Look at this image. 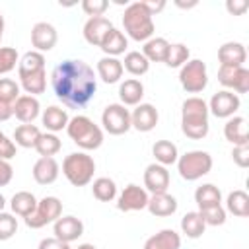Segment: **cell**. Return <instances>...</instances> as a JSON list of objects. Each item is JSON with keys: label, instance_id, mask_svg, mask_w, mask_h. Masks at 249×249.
I'll return each instance as SVG.
<instances>
[{"label": "cell", "instance_id": "42", "mask_svg": "<svg viewBox=\"0 0 249 249\" xmlns=\"http://www.w3.org/2000/svg\"><path fill=\"white\" fill-rule=\"evenodd\" d=\"M19 84L12 78H0V101L14 105V101L19 97Z\"/></svg>", "mask_w": 249, "mask_h": 249}, {"label": "cell", "instance_id": "18", "mask_svg": "<svg viewBox=\"0 0 249 249\" xmlns=\"http://www.w3.org/2000/svg\"><path fill=\"white\" fill-rule=\"evenodd\" d=\"M12 111H14V117L18 121H21L23 124H29V123H33L41 115V103H39L37 97L25 93V95H19L14 101Z\"/></svg>", "mask_w": 249, "mask_h": 249}, {"label": "cell", "instance_id": "34", "mask_svg": "<svg viewBox=\"0 0 249 249\" xmlns=\"http://www.w3.org/2000/svg\"><path fill=\"white\" fill-rule=\"evenodd\" d=\"M204 230H206V224L198 212H187L181 218V231L189 239H198L204 233Z\"/></svg>", "mask_w": 249, "mask_h": 249}, {"label": "cell", "instance_id": "30", "mask_svg": "<svg viewBox=\"0 0 249 249\" xmlns=\"http://www.w3.org/2000/svg\"><path fill=\"white\" fill-rule=\"evenodd\" d=\"M167 49H169V41L165 37H152L144 43L142 54L148 58V62H163L167 56Z\"/></svg>", "mask_w": 249, "mask_h": 249}, {"label": "cell", "instance_id": "36", "mask_svg": "<svg viewBox=\"0 0 249 249\" xmlns=\"http://www.w3.org/2000/svg\"><path fill=\"white\" fill-rule=\"evenodd\" d=\"M41 136V130L35 124H19L14 130V144L19 148H35L37 140Z\"/></svg>", "mask_w": 249, "mask_h": 249}, {"label": "cell", "instance_id": "38", "mask_svg": "<svg viewBox=\"0 0 249 249\" xmlns=\"http://www.w3.org/2000/svg\"><path fill=\"white\" fill-rule=\"evenodd\" d=\"M19 86L25 89L27 95L37 97V95L43 93L45 88H47V70H41V72L29 74V76H21V78H19Z\"/></svg>", "mask_w": 249, "mask_h": 249}, {"label": "cell", "instance_id": "13", "mask_svg": "<svg viewBox=\"0 0 249 249\" xmlns=\"http://www.w3.org/2000/svg\"><path fill=\"white\" fill-rule=\"evenodd\" d=\"M58 41L56 27L47 21H37L31 27V45L37 53H49Z\"/></svg>", "mask_w": 249, "mask_h": 249}, {"label": "cell", "instance_id": "10", "mask_svg": "<svg viewBox=\"0 0 249 249\" xmlns=\"http://www.w3.org/2000/svg\"><path fill=\"white\" fill-rule=\"evenodd\" d=\"M239 105H241V99L237 93H233L230 89H220L210 97L208 113H212L218 119H230L237 113Z\"/></svg>", "mask_w": 249, "mask_h": 249}, {"label": "cell", "instance_id": "53", "mask_svg": "<svg viewBox=\"0 0 249 249\" xmlns=\"http://www.w3.org/2000/svg\"><path fill=\"white\" fill-rule=\"evenodd\" d=\"M175 6H179V8H195L196 2L193 0V2H187V4H185V2H181V0H175Z\"/></svg>", "mask_w": 249, "mask_h": 249}, {"label": "cell", "instance_id": "50", "mask_svg": "<svg viewBox=\"0 0 249 249\" xmlns=\"http://www.w3.org/2000/svg\"><path fill=\"white\" fill-rule=\"evenodd\" d=\"M247 8H249V4L245 0H228L226 2V10L231 16H241V14H245Z\"/></svg>", "mask_w": 249, "mask_h": 249}, {"label": "cell", "instance_id": "6", "mask_svg": "<svg viewBox=\"0 0 249 249\" xmlns=\"http://www.w3.org/2000/svg\"><path fill=\"white\" fill-rule=\"evenodd\" d=\"M212 169V156L204 150H191L177 158V171L185 181H196Z\"/></svg>", "mask_w": 249, "mask_h": 249}, {"label": "cell", "instance_id": "23", "mask_svg": "<svg viewBox=\"0 0 249 249\" xmlns=\"http://www.w3.org/2000/svg\"><path fill=\"white\" fill-rule=\"evenodd\" d=\"M123 62L115 56H103L97 60V76L105 82V84H117L123 78Z\"/></svg>", "mask_w": 249, "mask_h": 249}, {"label": "cell", "instance_id": "46", "mask_svg": "<svg viewBox=\"0 0 249 249\" xmlns=\"http://www.w3.org/2000/svg\"><path fill=\"white\" fill-rule=\"evenodd\" d=\"M16 156V144L0 130V160H12Z\"/></svg>", "mask_w": 249, "mask_h": 249}, {"label": "cell", "instance_id": "54", "mask_svg": "<svg viewBox=\"0 0 249 249\" xmlns=\"http://www.w3.org/2000/svg\"><path fill=\"white\" fill-rule=\"evenodd\" d=\"M2 35H4V16L0 14V41H2Z\"/></svg>", "mask_w": 249, "mask_h": 249}, {"label": "cell", "instance_id": "9", "mask_svg": "<svg viewBox=\"0 0 249 249\" xmlns=\"http://www.w3.org/2000/svg\"><path fill=\"white\" fill-rule=\"evenodd\" d=\"M101 124H103L105 132H109L113 136H121L132 128L130 111L121 103H109L101 113Z\"/></svg>", "mask_w": 249, "mask_h": 249}, {"label": "cell", "instance_id": "37", "mask_svg": "<svg viewBox=\"0 0 249 249\" xmlns=\"http://www.w3.org/2000/svg\"><path fill=\"white\" fill-rule=\"evenodd\" d=\"M91 193L99 202H111L117 196V183L109 177H97L91 183Z\"/></svg>", "mask_w": 249, "mask_h": 249}, {"label": "cell", "instance_id": "15", "mask_svg": "<svg viewBox=\"0 0 249 249\" xmlns=\"http://www.w3.org/2000/svg\"><path fill=\"white\" fill-rule=\"evenodd\" d=\"M144 187L152 195L167 193V187H169V171H167V167L165 165H160L156 161L150 163L144 169Z\"/></svg>", "mask_w": 249, "mask_h": 249}, {"label": "cell", "instance_id": "52", "mask_svg": "<svg viewBox=\"0 0 249 249\" xmlns=\"http://www.w3.org/2000/svg\"><path fill=\"white\" fill-rule=\"evenodd\" d=\"M10 117H14L12 105H10V103H4V101H0V123H2V121H8Z\"/></svg>", "mask_w": 249, "mask_h": 249}, {"label": "cell", "instance_id": "12", "mask_svg": "<svg viewBox=\"0 0 249 249\" xmlns=\"http://www.w3.org/2000/svg\"><path fill=\"white\" fill-rule=\"evenodd\" d=\"M148 191L144 187H138L134 183L126 185L123 189V193L119 195L117 198V208L121 212H136V210H144L146 204H148Z\"/></svg>", "mask_w": 249, "mask_h": 249}, {"label": "cell", "instance_id": "8", "mask_svg": "<svg viewBox=\"0 0 249 249\" xmlns=\"http://www.w3.org/2000/svg\"><path fill=\"white\" fill-rule=\"evenodd\" d=\"M62 216V202L56 196H43L41 200H37V208L23 218L25 226L31 230H39L47 224H54L58 218Z\"/></svg>", "mask_w": 249, "mask_h": 249}, {"label": "cell", "instance_id": "51", "mask_svg": "<svg viewBox=\"0 0 249 249\" xmlns=\"http://www.w3.org/2000/svg\"><path fill=\"white\" fill-rule=\"evenodd\" d=\"M142 6L148 10L150 16H156L158 12H161L165 8V0H140Z\"/></svg>", "mask_w": 249, "mask_h": 249}, {"label": "cell", "instance_id": "29", "mask_svg": "<svg viewBox=\"0 0 249 249\" xmlns=\"http://www.w3.org/2000/svg\"><path fill=\"white\" fill-rule=\"evenodd\" d=\"M195 202L200 208H208V206H216V204H222V191L212 185V183H204L200 187H196L195 191Z\"/></svg>", "mask_w": 249, "mask_h": 249}, {"label": "cell", "instance_id": "35", "mask_svg": "<svg viewBox=\"0 0 249 249\" xmlns=\"http://www.w3.org/2000/svg\"><path fill=\"white\" fill-rule=\"evenodd\" d=\"M121 62H123V68H124L128 74H132V76H144V74L150 70L148 58H146L140 51H130V53H126V54H124V60H121Z\"/></svg>", "mask_w": 249, "mask_h": 249}, {"label": "cell", "instance_id": "22", "mask_svg": "<svg viewBox=\"0 0 249 249\" xmlns=\"http://www.w3.org/2000/svg\"><path fill=\"white\" fill-rule=\"evenodd\" d=\"M146 208L156 218H167V216L177 212V198L169 193H158V195H152L148 198Z\"/></svg>", "mask_w": 249, "mask_h": 249}, {"label": "cell", "instance_id": "45", "mask_svg": "<svg viewBox=\"0 0 249 249\" xmlns=\"http://www.w3.org/2000/svg\"><path fill=\"white\" fill-rule=\"evenodd\" d=\"M107 8H109V2H107V0H84V2H82V10H84L89 18L103 16Z\"/></svg>", "mask_w": 249, "mask_h": 249}, {"label": "cell", "instance_id": "48", "mask_svg": "<svg viewBox=\"0 0 249 249\" xmlns=\"http://www.w3.org/2000/svg\"><path fill=\"white\" fill-rule=\"evenodd\" d=\"M14 177V167L8 160H0V187H6Z\"/></svg>", "mask_w": 249, "mask_h": 249}, {"label": "cell", "instance_id": "28", "mask_svg": "<svg viewBox=\"0 0 249 249\" xmlns=\"http://www.w3.org/2000/svg\"><path fill=\"white\" fill-rule=\"evenodd\" d=\"M152 154H154V158H156V163L165 165V167L177 163V158H179L177 146H175L171 140H158V142H154Z\"/></svg>", "mask_w": 249, "mask_h": 249}, {"label": "cell", "instance_id": "11", "mask_svg": "<svg viewBox=\"0 0 249 249\" xmlns=\"http://www.w3.org/2000/svg\"><path fill=\"white\" fill-rule=\"evenodd\" d=\"M218 82L230 91L233 89L235 93H247L249 91V70L245 66H220Z\"/></svg>", "mask_w": 249, "mask_h": 249}, {"label": "cell", "instance_id": "24", "mask_svg": "<svg viewBox=\"0 0 249 249\" xmlns=\"http://www.w3.org/2000/svg\"><path fill=\"white\" fill-rule=\"evenodd\" d=\"M119 97H121V105H138L142 103L144 97V84L136 78H128L124 82H121L119 86Z\"/></svg>", "mask_w": 249, "mask_h": 249}, {"label": "cell", "instance_id": "4", "mask_svg": "<svg viewBox=\"0 0 249 249\" xmlns=\"http://www.w3.org/2000/svg\"><path fill=\"white\" fill-rule=\"evenodd\" d=\"M66 132L70 140L82 150H97L103 144V130L86 115H76L68 121Z\"/></svg>", "mask_w": 249, "mask_h": 249}, {"label": "cell", "instance_id": "3", "mask_svg": "<svg viewBox=\"0 0 249 249\" xmlns=\"http://www.w3.org/2000/svg\"><path fill=\"white\" fill-rule=\"evenodd\" d=\"M123 27H124L126 35H128L130 39L138 41V43H140V41L146 43L148 39H152L154 29H156L152 16L148 14V10L142 6L140 0H138V2H132V4H128V6L124 8V14H123Z\"/></svg>", "mask_w": 249, "mask_h": 249}, {"label": "cell", "instance_id": "5", "mask_svg": "<svg viewBox=\"0 0 249 249\" xmlns=\"http://www.w3.org/2000/svg\"><path fill=\"white\" fill-rule=\"evenodd\" d=\"M62 173L74 187H86L95 173V161L86 152H72L62 160Z\"/></svg>", "mask_w": 249, "mask_h": 249}, {"label": "cell", "instance_id": "1", "mask_svg": "<svg viewBox=\"0 0 249 249\" xmlns=\"http://www.w3.org/2000/svg\"><path fill=\"white\" fill-rule=\"evenodd\" d=\"M51 86L54 95L70 109L86 107L97 91L93 68L80 58H68L56 64L51 74Z\"/></svg>", "mask_w": 249, "mask_h": 249}, {"label": "cell", "instance_id": "26", "mask_svg": "<svg viewBox=\"0 0 249 249\" xmlns=\"http://www.w3.org/2000/svg\"><path fill=\"white\" fill-rule=\"evenodd\" d=\"M126 47H128V39H126V35L121 31V29H117V27H113L107 35H105V39L101 41V45H99V49L105 53V56H119V54H123L124 51H126Z\"/></svg>", "mask_w": 249, "mask_h": 249}, {"label": "cell", "instance_id": "31", "mask_svg": "<svg viewBox=\"0 0 249 249\" xmlns=\"http://www.w3.org/2000/svg\"><path fill=\"white\" fill-rule=\"evenodd\" d=\"M10 208H12L14 214H18V216H21V218H27V216L37 208V198H35V195L29 193V191H19V193H16V195L12 196Z\"/></svg>", "mask_w": 249, "mask_h": 249}, {"label": "cell", "instance_id": "33", "mask_svg": "<svg viewBox=\"0 0 249 249\" xmlns=\"http://www.w3.org/2000/svg\"><path fill=\"white\" fill-rule=\"evenodd\" d=\"M41 70H45V56H43V53L27 51L18 60V74H19V78L21 76L35 74V72H41Z\"/></svg>", "mask_w": 249, "mask_h": 249}, {"label": "cell", "instance_id": "47", "mask_svg": "<svg viewBox=\"0 0 249 249\" xmlns=\"http://www.w3.org/2000/svg\"><path fill=\"white\" fill-rule=\"evenodd\" d=\"M231 158L239 167H247L249 165V144L247 146H233Z\"/></svg>", "mask_w": 249, "mask_h": 249}, {"label": "cell", "instance_id": "55", "mask_svg": "<svg viewBox=\"0 0 249 249\" xmlns=\"http://www.w3.org/2000/svg\"><path fill=\"white\" fill-rule=\"evenodd\" d=\"M78 249H97V247L91 243H82V245H78Z\"/></svg>", "mask_w": 249, "mask_h": 249}, {"label": "cell", "instance_id": "21", "mask_svg": "<svg viewBox=\"0 0 249 249\" xmlns=\"http://www.w3.org/2000/svg\"><path fill=\"white\" fill-rule=\"evenodd\" d=\"M218 60L220 66H243L247 60V51L243 43L228 41L218 49Z\"/></svg>", "mask_w": 249, "mask_h": 249}, {"label": "cell", "instance_id": "19", "mask_svg": "<svg viewBox=\"0 0 249 249\" xmlns=\"http://www.w3.org/2000/svg\"><path fill=\"white\" fill-rule=\"evenodd\" d=\"M224 136L233 146H247L249 134H247V121L241 115H233L224 124Z\"/></svg>", "mask_w": 249, "mask_h": 249}, {"label": "cell", "instance_id": "40", "mask_svg": "<svg viewBox=\"0 0 249 249\" xmlns=\"http://www.w3.org/2000/svg\"><path fill=\"white\" fill-rule=\"evenodd\" d=\"M189 56H191V51L185 43H169L167 56H165L163 62L169 68H181L185 62H189Z\"/></svg>", "mask_w": 249, "mask_h": 249}, {"label": "cell", "instance_id": "20", "mask_svg": "<svg viewBox=\"0 0 249 249\" xmlns=\"http://www.w3.org/2000/svg\"><path fill=\"white\" fill-rule=\"evenodd\" d=\"M33 179L35 183L39 185H51L58 179V173H60V165L54 158H39L35 163H33Z\"/></svg>", "mask_w": 249, "mask_h": 249}, {"label": "cell", "instance_id": "14", "mask_svg": "<svg viewBox=\"0 0 249 249\" xmlns=\"http://www.w3.org/2000/svg\"><path fill=\"white\" fill-rule=\"evenodd\" d=\"M160 121V113L152 103H138L130 113V124L138 132H150L156 128Z\"/></svg>", "mask_w": 249, "mask_h": 249}, {"label": "cell", "instance_id": "39", "mask_svg": "<svg viewBox=\"0 0 249 249\" xmlns=\"http://www.w3.org/2000/svg\"><path fill=\"white\" fill-rule=\"evenodd\" d=\"M60 148H62V142L53 132H41V136H39V140L35 144V150H37V154L41 158H53L54 154L60 152Z\"/></svg>", "mask_w": 249, "mask_h": 249}, {"label": "cell", "instance_id": "25", "mask_svg": "<svg viewBox=\"0 0 249 249\" xmlns=\"http://www.w3.org/2000/svg\"><path fill=\"white\" fill-rule=\"evenodd\" d=\"M179 247H181V235L169 228L150 235L144 243V249H179Z\"/></svg>", "mask_w": 249, "mask_h": 249}, {"label": "cell", "instance_id": "7", "mask_svg": "<svg viewBox=\"0 0 249 249\" xmlns=\"http://www.w3.org/2000/svg\"><path fill=\"white\" fill-rule=\"evenodd\" d=\"M181 88L187 93H200L208 86V70L200 58H189L179 70Z\"/></svg>", "mask_w": 249, "mask_h": 249}, {"label": "cell", "instance_id": "44", "mask_svg": "<svg viewBox=\"0 0 249 249\" xmlns=\"http://www.w3.org/2000/svg\"><path fill=\"white\" fill-rule=\"evenodd\" d=\"M18 60H19V56L14 47H0V76L12 72L16 68Z\"/></svg>", "mask_w": 249, "mask_h": 249}, {"label": "cell", "instance_id": "2", "mask_svg": "<svg viewBox=\"0 0 249 249\" xmlns=\"http://www.w3.org/2000/svg\"><path fill=\"white\" fill-rule=\"evenodd\" d=\"M208 103L198 97H187L181 105V130L187 138L191 140H202L206 138L208 130H210V123H208Z\"/></svg>", "mask_w": 249, "mask_h": 249}, {"label": "cell", "instance_id": "17", "mask_svg": "<svg viewBox=\"0 0 249 249\" xmlns=\"http://www.w3.org/2000/svg\"><path fill=\"white\" fill-rule=\"evenodd\" d=\"M115 25L111 23V19H107L105 16H97V18H89L86 23H84V39L86 43L93 45V47H99L101 41L105 39V35L113 29Z\"/></svg>", "mask_w": 249, "mask_h": 249}, {"label": "cell", "instance_id": "41", "mask_svg": "<svg viewBox=\"0 0 249 249\" xmlns=\"http://www.w3.org/2000/svg\"><path fill=\"white\" fill-rule=\"evenodd\" d=\"M198 214L202 216V220H204L206 226H222V224H226V208L222 204L200 208Z\"/></svg>", "mask_w": 249, "mask_h": 249}, {"label": "cell", "instance_id": "16", "mask_svg": "<svg viewBox=\"0 0 249 249\" xmlns=\"http://www.w3.org/2000/svg\"><path fill=\"white\" fill-rule=\"evenodd\" d=\"M53 231H54L56 239H60L64 243H72L84 233V222L76 216H60L54 222Z\"/></svg>", "mask_w": 249, "mask_h": 249}, {"label": "cell", "instance_id": "49", "mask_svg": "<svg viewBox=\"0 0 249 249\" xmlns=\"http://www.w3.org/2000/svg\"><path fill=\"white\" fill-rule=\"evenodd\" d=\"M37 249H70V243H64V241H60V239H56L53 235V237L41 239V243H39Z\"/></svg>", "mask_w": 249, "mask_h": 249}, {"label": "cell", "instance_id": "27", "mask_svg": "<svg viewBox=\"0 0 249 249\" xmlns=\"http://www.w3.org/2000/svg\"><path fill=\"white\" fill-rule=\"evenodd\" d=\"M41 121H43V124H45V128L54 134V132L66 128L70 119H68L66 109H62V107H58V105H51V107H47V109L41 113Z\"/></svg>", "mask_w": 249, "mask_h": 249}, {"label": "cell", "instance_id": "43", "mask_svg": "<svg viewBox=\"0 0 249 249\" xmlns=\"http://www.w3.org/2000/svg\"><path fill=\"white\" fill-rule=\"evenodd\" d=\"M18 231V220L10 212H0V241H8Z\"/></svg>", "mask_w": 249, "mask_h": 249}, {"label": "cell", "instance_id": "56", "mask_svg": "<svg viewBox=\"0 0 249 249\" xmlns=\"http://www.w3.org/2000/svg\"><path fill=\"white\" fill-rule=\"evenodd\" d=\"M4 206H6V198H4V195L0 193V212H4Z\"/></svg>", "mask_w": 249, "mask_h": 249}, {"label": "cell", "instance_id": "32", "mask_svg": "<svg viewBox=\"0 0 249 249\" xmlns=\"http://www.w3.org/2000/svg\"><path fill=\"white\" fill-rule=\"evenodd\" d=\"M226 210L237 218H247L249 216V195L241 189L231 191L226 198Z\"/></svg>", "mask_w": 249, "mask_h": 249}]
</instances>
